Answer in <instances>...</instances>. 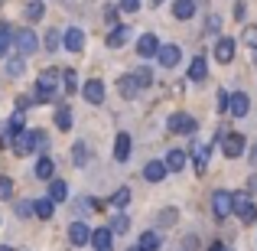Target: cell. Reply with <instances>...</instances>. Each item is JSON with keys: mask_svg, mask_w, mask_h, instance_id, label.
Returning <instances> with one entry per match:
<instances>
[{"mask_svg": "<svg viewBox=\"0 0 257 251\" xmlns=\"http://www.w3.org/2000/svg\"><path fill=\"white\" fill-rule=\"evenodd\" d=\"M43 147H46V131H23V134H17V137H13V147H10V150L17 153V157H30V153L43 150Z\"/></svg>", "mask_w": 257, "mask_h": 251, "instance_id": "6da1fadb", "label": "cell"}, {"mask_svg": "<svg viewBox=\"0 0 257 251\" xmlns=\"http://www.w3.org/2000/svg\"><path fill=\"white\" fill-rule=\"evenodd\" d=\"M56 95H59V75L49 69V72H43V75H39L33 101H36V105H56Z\"/></svg>", "mask_w": 257, "mask_h": 251, "instance_id": "7a4b0ae2", "label": "cell"}, {"mask_svg": "<svg viewBox=\"0 0 257 251\" xmlns=\"http://www.w3.org/2000/svg\"><path fill=\"white\" fill-rule=\"evenodd\" d=\"M13 46H17V52L26 59V56H33V52L39 49V36L30 30V26H26V30H17V33H13Z\"/></svg>", "mask_w": 257, "mask_h": 251, "instance_id": "3957f363", "label": "cell"}, {"mask_svg": "<svg viewBox=\"0 0 257 251\" xmlns=\"http://www.w3.org/2000/svg\"><path fill=\"white\" fill-rule=\"evenodd\" d=\"M212 212H215V219L225 222L228 215L234 212V193H228V189H218V193L212 196Z\"/></svg>", "mask_w": 257, "mask_h": 251, "instance_id": "277c9868", "label": "cell"}, {"mask_svg": "<svg viewBox=\"0 0 257 251\" xmlns=\"http://www.w3.org/2000/svg\"><path fill=\"white\" fill-rule=\"evenodd\" d=\"M234 215L244 219V222H254L257 219V206H254V199L247 193H234Z\"/></svg>", "mask_w": 257, "mask_h": 251, "instance_id": "5b68a950", "label": "cell"}, {"mask_svg": "<svg viewBox=\"0 0 257 251\" xmlns=\"http://www.w3.org/2000/svg\"><path fill=\"white\" fill-rule=\"evenodd\" d=\"M82 98L88 105H101V101H104V82H101V78H88L82 85Z\"/></svg>", "mask_w": 257, "mask_h": 251, "instance_id": "8992f818", "label": "cell"}, {"mask_svg": "<svg viewBox=\"0 0 257 251\" xmlns=\"http://www.w3.org/2000/svg\"><path fill=\"white\" fill-rule=\"evenodd\" d=\"M244 144H247V140L241 137V134H225V140H221V153H225L228 160H234V157L244 153Z\"/></svg>", "mask_w": 257, "mask_h": 251, "instance_id": "52a82bcc", "label": "cell"}, {"mask_svg": "<svg viewBox=\"0 0 257 251\" xmlns=\"http://www.w3.org/2000/svg\"><path fill=\"white\" fill-rule=\"evenodd\" d=\"M94 251H111V245H114V232L107 225H101V228H94L91 232V241H88Z\"/></svg>", "mask_w": 257, "mask_h": 251, "instance_id": "ba28073f", "label": "cell"}, {"mask_svg": "<svg viewBox=\"0 0 257 251\" xmlns=\"http://www.w3.org/2000/svg\"><path fill=\"white\" fill-rule=\"evenodd\" d=\"M170 131L173 134H192L195 131V118H192V114H186V111H176L173 118H170Z\"/></svg>", "mask_w": 257, "mask_h": 251, "instance_id": "9c48e42d", "label": "cell"}, {"mask_svg": "<svg viewBox=\"0 0 257 251\" xmlns=\"http://www.w3.org/2000/svg\"><path fill=\"white\" fill-rule=\"evenodd\" d=\"M179 59H182V52H179V46H173V43H166V46H160V52H157V62L163 65V69H173V65H179Z\"/></svg>", "mask_w": 257, "mask_h": 251, "instance_id": "30bf717a", "label": "cell"}, {"mask_svg": "<svg viewBox=\"0 0 257 251\" xmlns=\"http://www.w3.org/2000/svg\"><path fill=\"white\" fill-rule=\"evenodd\" d=\"M157 52H160V39L153 36V33H144V36L137 39V56L150 59V56H157Z\"/></svg>", "mask_w": 257, "mask_h": 251, "instance_id": "8fae6325", "label": "cell"}, {"mask_svg": "<svg viewBox=\"0 0 257 251\" xmlns=\"http://www.w3.org/2000/svg\"><path fill=\"white\" fill-rule=\"evenodd\" d=\"M62 46H65L69 52H82V49H85V33L78 30V26L65 30V33H62Z\"/></svg>", "mask_w": 257, "mask_h": 251, "instance_id": "7c38bea8", "label": "cell"}, {"mask_svg": "<svg viewBox=\"0 0 257 251\" xmlns=\"http://www.w3.org/2000/svg\"><path fill=\"white\" fill-rule=\"evenodd\" d=\"M69 241L72 245H88L91 241V228H88V222H72V228H69Z\"/></svg>", "mask_w": 257, "mask_h": 251, "instance_id": "4fadbf2b", "label": "cell"}, {"mask_svg": "<svg viewBox=\"0 0 257 251\" xmlns=\"http://www.w3.org/2000/svg\"><path fill=\"white\" fill-rule=\"evenodd\" d=\"M166 173H170V170H166L163 160H150V163L144 166V180H147V183H160V180H166Z\"/></svg>", "mask_w": 257, "mask_h": 251, "instance_id": "5bb4252c", "label": "cell"}, {"mask_svg": "<svg viewBox=\"0 0 257 251\" xmlns=\"http://www.w3.org/2000/svg\"><path fill=\"white\" fill-rule=\"evenodd\" d=\"M46 199H49L52 206L69 199V186H65V180H49V193H46Z\"/></svg>", "mask_w": 257, "mask_h": 251, "instance_id": "9a60e30c", "label": "cell"}, {"mask_svg": "<svg viewBox=\"0 0 257 251\" xmlns=\"http://www.w3.org/2000/svg\"><path fill=\"white\" fill-rule=\"evenodd\" d=\"M127 157H131V134L120 131L117 137H114V160H117V163H124Z\"/></svg>", "mask_w": 257, "mask_h": 251, "instance_id": "2e32d148", "label": "cell"}, {"mask_svg": "<svg viewBox=\"0 0 257 251\" xmlns=\"http://www.w3.org/2000/svg\"><path fill=\"white\" fill-rule=\"evenodd\" d=\"M215 59H218V62H231L234 59V39L221 36L218 43H215Z\"/></svg>", "mask_w": 257, "mask_h": 251, "instance_id": "e0dca14e", "label": "cell"}, {"mask_svg": "<svg viewBox=\"0 0 257 251\" xmlns=\"http://www.w3.org/2000/svg\"><path fill=\"white\" fill-rule=\"evenodd\" d=\"M208 157H212V147H208V144H195V153H192L195 173H205V170H208Z\"/></svg>", "mask_w": 257, "mask_h": 251, "instance_id": "ac0fdd59", "label": "cell"}, {"mask_svg": "<svg viewBox=\"0 0 257 251\" xmlns=\"http://www.w3.org/2000/svg\"><path fill=\"white\" fill-rule=\"evenodd\" d=\"M127 39H131V26H114V30L107 33V46H111V49L127 46Z\"/></svg>", "mask_w": 257, "mask_h": 251, "instance_id": "d6986e66", "label": "cell"}, {"mask_svg": "<svg viewBox=\"0 0 257 251\" xmlns=\"http://www.w3.org/2000/svg\"><path fill=\"white\" fill-rule=\"evenodd\" d=\"M247 108H251V105H247V95H244V92H234L231 101H228V111H231L234 118H244Z\"/></svg>", "mask_w": 257, "mask_h": 251, "instance_id": "ffe728a7", "label": "cell"}, {"mask_svg": "<svg viewBox=\"0 0 257 251\" xmlns=\"http://www.w3.org/2000/svg\"><path fill=\"white\" fill-rule=\"evenodd\" d=\"M205 75H208V62L202 56H195L192 62H189V78H192V82H205Z\"/></svg>", "mask_w": 257, "mask_h": 251, "instance_id": "44dd1931", "label": "cell"}, {"mask_svg": "<svg viewBox=\"0 0 257 251\" xmlns=\"http://www.w3.org/2000/svg\"><path fill=\"white\" fill-rule=\"evenodd\" d=\"M195 13V0H173V17L176 20H192Z\"/></svg>", "mask_w": 257, "mask_h": 251, "instance_id": "7402d4cb", "label": "cell"}, {"mask_svg": "<svg viewBox=\"0 0 257 251\" xmlns=\"http://www.w3.org/2000/svg\"><path fill=\"white\" fill-rule=\"evenodd\" d=\"M36 176L39 180H56V163H52V157H39L36 160Z\"/></svg>", "mask_w": 257, "mask_h": 251, "instance_id": "603a6c76", "label": "cell"}, {"mask_svg": "<svg viewBox=\"0 0 257 251\" xmlns=\"http://www.w3.org/2000/svg\"><path fill=\"white\" fill-rule=\"evenodd\" d=\"M4 131L10 134V137H17V134H23L26 127H23V111H13L10 118H7V124H4Z\"/></svg>", "mask_w": 257, "mask_h": 251, "instance_id": "cb8c5ba5", "label": "cell"}, {"mask_svg": "<svg viewBox=\"0 0 257 251\" xmlns=\"http://www.w3.org/2000/svg\"><path fill=\"white\" fill-rule=\"evenodd\" d=\"M13 26L10 23H0V59L7 56V52H10V46H13Z\"/></svg>", "mask_w": 257, "mask_h": 251, "instance_id": "d4e9b609", "label": "cell"}, {"mask_svg": "<svg viewBox=\"0 0 257 251\" xmlns=\"http://www.w3.org/2000/svg\"><path fill=\"white\" fill-rule=\"evenodd\" d=\"M160 245H163V241H160L157 232H144L140 241H137V248H144V251H160Z\"/></svg>", "mask_w": 257, "mask_h": 251, "instance_id": "484cf974", "label": "cell"}, {"mask_svg": "<svg viewBox=\"0 0 257 251\" xmlns=\"http://www.w3.org/2000/svg\"><path fill=\"white\" fill-rule=\"evenodd\" d=\"M107 228H111L114 235H124V232H131V219H127L124 212H117L111 222H107Z\"/></svg>", "mask_w": 257, "mask_h": 251, "instance_id": "4316f807", "label": "cell"}, {"mask_svg": "<svg viewBox=\"0 0 257 251\" xmlns=\"http://www.w3.org/2000/svg\"><path fill=\"white\" fill-rule=\"evenodd\" d=\"M23 72H26V59H23V56L7 59V75H10V78H20Z\"/></svg>", "mask_w": 257, "mask_h": 251, "instance_id": "83f0119b", "label": "cell"}, {"mask_svg": "<svg viewBox=\"0 0 257 251\" xmlns=\"http://www.w3.org/2000/svg\"><path fill=\"white\" fill-rule=\"evenodd\" d=\"M134 82H137V88H150V85H153L150 65H137V72H134Z\"/></svg>", "mask_w": 257, "mask_h": 251, "instance_id": "f1b7e54d", "label": "cell"}, {"mask_svg": "<svg viewBox=\"0 0 257 251\" xmlns=\"http://www.w3.org/2000/svg\"><path fill=\"white\" fill-rule=\"evenodd\" d=\"M43 17H46V7L39 4V0H30V4H26V20H30V23H39Z\"/></svg>", "mask_w": 257, "mask_h": 251, "instance_id": "f546056e", "label": "cell"}, {"mask_svg": "<svg viewBox=\"0 0 257 251\" xmlns=\"http://www.w3.org/2000/svg\"><path fill=\"white\" fill-rule=\"evenodd\" d=\"M163 163H166V170H182L186 166V150H170Z\"/></svg>", "mask_w": 257, "mask_h": 251, "instance_id": "4dcf8cb0", "label": "cell"}, {"mask_svg": "<svg viewBox=\"0 0 257 251\" xmlns=\"http://www.w3.org/2000/svg\"><path fill=\"white\" fill-rule=\"evenodd\" d=\"M56 127H59V131H69V127H72V111L65 105L56 108Z\"/></svg>", "mask_w": 257, "mask_h": 251, "instance_id": "1f68e13d", "label": "cell"}, {"mask_svg": "<svg viewBox=\"0 0 257 251\" xmlns=\"http://www.w3.org/2000/svg\"><path fill=\"white\" fill-rule=\"evenodd\" d=\"M117 88H120V98H134V95L140 92L137 82H134V75H124V78L117 82Z\"/></svg>", "mask_w": 257, "mask_h": 251, "instance_id": "d6a6232c", "label": "cell"}, {"mask_svg": "<svg viewBox=\"0 0 257 251\" xmlns=\"http://www.w3.org/2000/svg\"><path fill=\"white\" fill-rule=\"evenodd\" d=\"M62 88H65V95H75V92H78V75H75V69H65V72H62Z\"/></svg>", "mask_w": 257, "mask_h": 251, "instance_id": "836d02e7", "label": "cell"}, {"mask_svg": "<svg viewBox=\"0 0 257 251\" xmlns=\"http://www.w3.org/2000/svg\"><path fill=\"white\" fill-rule=\"evenodd\" d=\"M33 215H36V219H52V202L49 199H36L33 202Z\"/></svg>", "mask_w": 257, "mask_h": 251, "instance_id": "e575fe53", "label": "cell"}, {"mask_svg": "<svg viewBox=\"0 0 257 251\" xmlns=\"http://www.w3.org/2000/svg\"><path fill=\"white\" fill-rule=\"evenodd\" d=\"M127 202H131V189H127V186H120L117 193L111 196V206H114V209H124Z\"/></svg>", "mask_w": 257, "mask_h": 251, "instance_id": "d590c367", "label": "cell"}, {"mask_svg": "<svg viewBox=\"0 0 257 251\" xmlns=\"http://www.w3.org/2000/svg\"><path fill=\"white\" fill-rule=\"evenodd\" d=\"M46 49H49V52H56L59 49V46H62V33H56V30H49V33H46Z\"/></svg>", "mask_w": 257, "mask_h": 251, "instance_id": "8d00e7d4", "label": "cell"}, {"mask_svg": "<svg viewBox=\"0 0 257 251\" xmlns=\"http://www.w3.org/2000/svg\"><path fill=\"white\" fill-rule=\"evenodd\" d=\"M176 219H179V212H176V209H163V212H160V219H157V222H160V225H163V228H170V225H173Z\"/></svg>", "mask_w": 257, "mask_h": 251, "instance_id": "74e56055", "label": "cell"}, {"mask_svg": "<svg viewBox=\"0 0 257 251\" xmlns=\"http://www.w3.org/2000/svg\"><path fill=\"white\" fill-rule=\"evenodd\" d=\"M72 160H75V163H78V166H82V163H85V160H88V147L82 144V140H78V144H75V150H72Z\"/></svg>", "mask_w": 257, "mask_h": 251, "instance_id": "f35d334b", "label": "cell"}, {"mask_svg": "<svg viewBox=\"0 0 257 251\" xmlns=\"http://www.w3.org/2000/svg\"><path fill=\"white\" fill-rule=\"evenodd\" d=\"M13 196V180L10 176H0V199H10Z\"/></svg>", "mask_w": 257, "mask_h": 251, "instance_id": "ab89813d", "label": "cell"}, {"mask_svg": "<svg viewBox=\"0 0 257 251\" xmlns=\"http://www.w3.org/2000/svg\"><path fill=\"white\" fill-rule=\"evenodd\" d=\"M241 39H244L251 49H257V26H244V36H241Z\"/></svg>", "mask_w": 257, "mask_h": 251, "instance_id": "60d3db41", "label": "cell"}, {"mask_svg": "<svg viewBox=\"0 0 257 251\" xmlns=\"http://www.w3.org/2000/svg\"><path fill=\"white\" fill-rule=\"evenodd\" d=\"M117 13H120L117 7H107V10H104V23L111 26V30H114V26H117Z\"/></svg>", "mask_w": 257, "mask_h": 251, "instance_id": "b9f144b4", "label": "cell"}, {"mask_svg": "<svg viewBox=\"0 0 257 251\" xmlns=\"http://www.w3.org/2000/svg\"><path fill=\"white\" fill-rule=\"evenodd\" d=\"M120 10H124V13H137L140 10V0H120Z\"/></svg>", "mask_w": 257, "mask_h": 251, "instance_id": "7bdbcfd3", "label": "cell"}, {"mask_svg": "<svg viewBox=\"0 0 257 251\" xmlns=\"http://www.w3.org/2000/svg\"><path fill=\"white\" fill-rule=\"evenodd\" d=\"M228 101H231V95H228V92H218V111H228Z\"/></svg>", "mask_w": 257, "mask_h": 251, "instance_id": "ee69618b", "label": "cell"}, {"mask_svg": "<svg viewBox=\"0 0 257 251\" xmlns=\"http://www.w3.org/2000/svg\"><path fill=\"white\" fill-rule=\"evenodd\" d=\"M17 212H20V215H30V212H33V202H20Z\"/></svg>", "mask_w": 257, "mask_h": 251, "instance_id": "f6af8a7d", "label": "cell"}, {"mask_svg": "<svg viewBox=\"0 0 257 251\" xmlns=\"http://www.w3.org/2000/svg\"><path fill=\"white\" fill-rule=\"evenodd\" d=\"M234 20H244V4H241V0L234 4Z\"/></svg>", "mask_w": 257, "mask_h": 251, "instance_id": "bcb514c9", "label": "cell"}, {"mask_svg": "<svg viewBox=\"0 0 257 251\" xmlns=\"http://www.w3.org/2000/svg\"><path fill=\"white\" fill-rule=\"evenodd\" d=\"M205 26H208V30H218L221 20H218V17H208V23H205Z\"/></svg>", "mask_w": 257, "mask_h": 251, "instance_id": "7dc6e473", "label": "cell"}, {"mask_svg": "<svg viewBox=\"0 0 257 251\" xmlns=\"http://www.w3.org/2000/svg\"><path fill=\"white\" fill-rule=\"evenodd\" d=\"M247 189H251V193H257V176H251V180H247Z\"/></svg>", "mask_w": 257, "mask_h": 251, "instance_id": "c3c4849f", "label": "cell"}, {"mask_svg": "<svg viewBox=\"0 0 257 251\" xmlns=\"http://www.w3.org/2000/svg\"><path fill=\"white\" fill-rule=\"evenodd\" d=\"M251 163H257V144H254V150H251Z\"/></svg>", "mask_w": 257, "mask_h": 251, "instance_id": "681fc988", "label": "cell"}, {"mask_svg": "<svg viewBox=\"0 0 257 251\" xmlns=\"http://www.w3.org/2000/svg\"><path fill=\"white\" fill-rule=\"evenodd\" d=\"M208 251H221V245H218V241H215V245H212V248H208Z\"/></svg>", "mask_w": 257, "mask_h": 251, "instance_id": "f907efd6", "label": "cell"}, {"mask_svg": "<svg viewBox=\"0 0 257 251\" xmlns=\"http://www.w3.org/2000/svg\"><path fill=\"white\" fill-rule=\"evenodd\" d=\"M0 251H13V248H10V245H0Z\"/></svg>", "mask_w": 257, "mask_h": 251, "instance_id": "816d5d0a", "label": "cell"}, {"mask_svg": "<svg viewBox=\"0 0 257 251\" xmlns=\"http://www.w3.org/2000/svg\"><path fill=\"white\" fill-rule=\"evenodd\" d=\"M150 4H153V7H160V4H163V0H150Z\"/></svg>", "mask_w": 257, "mask_h": 251, "instance_id": "f5cc1de1", "label": "cell"}, {"mask_svg": "<svg viewBox=\"0 0 257 251\" xmlns=\"http://www.w3.org/2000/svg\"><path fill=\"white\" fill-rule=\"evenodd\" d=\"M127 251H144V248H137V245H134V248H127Z\"/></svg>", "mask_w": 257, "mask_h": 251, "instance_id": "db71d44e", "label": "cell"}, {"mask_svg": "<svg viewBox=\"0 0 257 251\" xmlns=\"http://www.w3.org/2000/svg\"><path fill=\"white\" fill-rule=\"evenodd\" d=\"M221 251H231V248H225V245H221Z\"/></svg>", "mask_w": 257, "mask_h": 251, "instance_id": "11a10c76", "label": "cell"}, {"mask_svg": "<svg viewBox=\"0 0 257 251\" xmlns=\"http://www.w3.org/2000/svg\"><path fill=\"white\" fill-rule=\"evenodd\" d=\"M0 7H4V0H0Z\"/></svg>", "mask_w": 257, "mask_h": 251, "instance_id": "9f6ffc18", "label": "cell"}]
</instances>
